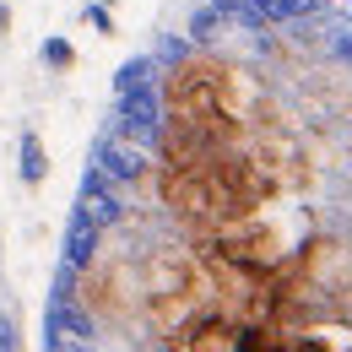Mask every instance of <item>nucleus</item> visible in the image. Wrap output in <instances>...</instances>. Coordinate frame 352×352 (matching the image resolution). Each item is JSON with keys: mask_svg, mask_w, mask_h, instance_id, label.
<instances>
[{"mask_svg": "<svg viewBox=\"0 0 352 352\" xmlns=\"http://www.w3.org/2000/svg\"><path fill=\"white\" fill-rule=\"evenodd\" d=\"M325 16L336 28H352V0H325Z\"/></svg>", "mask_w": 352, "mask_h": 352, "instance_id": "f8f14e48", "label": "nucleus"}, {"mask_svg": "<svg viewBox=\"0 0 352 352\" xmlns=\"http://www.w3.org/2000/svg\"><path fill=\"white\" fill-rule=\"evenodd\" d=\"M190 49H195L190 38H157V44H152V54H157V65L168 71V65H174V60H184Z\"/></svg>", "mask_w": 352, "mask_h": 352, "instance_id": "1a4fd4ad", "label": "nucleus"}, {"mask_svg": "<svg viewBox=\"0 0 352 352\" xmlns=\"http://www.w3.org/2000/svg\"><path fill=\"white\" fill-rule=\"evenodd\" d=\"M82 22H87L98 38H114V33H120V28H114V11H109V0H87V6H82Z\"/></svg>", "mask_w": 352, "mask_h": 352, "instance_id": "6e6552de", "label": "nucleus"}, {"mask_svg": "<svg viewBox=\"0 0 352 352\" xmlns=\"http://www.w3.org/2000/svg\"><path fill=\"white\" fill-rule=\"evenodd\" d=\"M49 146H44V135L33 131V125H22V135H16V179L28 184V190H44V179H49Z\"/></svg>", "mask_w": 352, "mask_h": 352, "instance_id": "20e7f679", "label": "nucleus"}, {"mask_svg": "<svg viewBox=\"0 0 352 352\" xmlns=\"http://www.w3.org/2000/svg\"><path fill=\"white\" fill-rule=\"evenodd\" d=\"M0 261H6V228H0Z\"/></svg>", "mask_w": 352, "mask_h": 352, "instance_id": "2eb2a0df", "label": "nucleus"}, {"mask_svg": "<svg viewBox=\"0 0 352 352\" xmlns=\"http://www.w3.org/2000/svg\"><path fill=\"white\" fill-rule=\"evenodd\" d=\"M82 352H87V347H82Z\"/></svg>", "mask_w": 352, "mask_h": 352, "instance_id": "dca6fc26", "label": "nucleus"}, {"mask_svg": "<svg viewBox=\"0 0 352 352\" xmlns=\"http://www.w3.org/2000/svg\"><path fill=\"white\" fill-rule=\"evenodd\" d=\"M157 76H163V65H157V54H152V49H146V54H131V60H120V71H114V92L157 87Z\"/></svg>", "mask_w": 352, "mask_h": 352, "instance_id": "39448f33", "label": "nucleus"}, {"mask_svg": "<svg viewBox=\"0 0 352 352\" xmlns=\"http://www.w3.org/2000/svg\"><path fill=\"white\" fill-rule=\"evenodd\" d=\"M109 131L157 152V135H163V92L157 87H135V92H114V109H109Z\"/></svg>", "mask_w": 352, "mask_h": 352, "instance_id": "f257e3e1", "label": "nucleus"}, {"mask_svg": "<svg viewBox=\"0 0 352 352\" xmlns=\"http://www.w3.org/2000/svg\"><path fill=\"white\" fill-rule=\"evenodd\" d=\"M331 60L352 65V28H331Z\"/></svg>", "mask_w": 352, "mask_h": 352, "instance_id": "9b49d317", "label": "nucleus"}, {"mask_svg": "<svg viewBox=\"0 0 352 352\" xmlns=\"http://www.w3.org/2000/svg\"><path fill=\"white\" fill-rule=\"evenodd\" d=\"M0 33H11V0H0Z\"/></svg>", "mask_w": 352, "mask_h": 352, "instance_id": "4468645a", "label": "nucleus"}, {"mask_svg": "<svg viewBox=\"0 0 352 352\" xmlns=\"http://www.w3.org/2000/svg\"><path fill=\"white\" fill-rule=\"evenodd\" d=\"M206 6H217V11L228 16V22H239V16L250 11V0H206Z\"/></svg>", "mask_w": 352, "mask_h": 352, "instance_id": "ddd939ff", "label": "nucleus"}, {"mask_svg": "<svg viewBox=\"0 0 352 352\" xmlns=\"http://www.w3.org/2000/svg\"><path fill=\"white\" fill-rule=\"evenodd\" d=\"M103 228L82 212V206H71V217H65V228H60V261L76 265V271H87L92 261H98V250H103Z\"/></svg>", "mask_w": 352, "mask_h": 352, "instance_id": "7ed1b4c3", "label": "nucleus"}, {"mask_svg": "<svg viewBox=\"0 0 352 352\" xmlns=\"http://www.w3.org/2000/svg\"><path fill=\"white\" fill-rule=\"evenodd\" d=\"M222 28H228V16H222L217 6H195L190 22H184V38H190L195 49H212L222 38Z\"/></svg>", "mask_w": 352, "mask_h": 352, "instance_id": "423d86ee", "label": "nucleus"}, {"mask_svg": "<svg viewBox=\"0 0 352 352\" xmlns=\"http://www.w3.org/2000/svg\"><path fill=\"white\" fill-rule=\"evenodd\" d=\"M92 163L114 179L120 190H125V184H152V179H157V152H146V146H135V141H125V135H114V131H103L98 141H92Z\"/></svg>", "mask_w": 352, "mask_h": 352, "instance_id": "f03ea898", "label": "nucleus"}, {"mask_svg": "<svg viewBox=\"0 0 352 352\" xmlns=\"http://www.w3.org/2000/svg\"><path fill=\"white\" fill-rule=\"evenodd\" d=\"M0 352H22V325L11 309H0Z\"/></svg>", "mask_w": 352, "mask_h": 352, "instance_id": "9d476101", "label": "nucleus"}, {"mask_svg": "<svg viewBox=\"0 0 352 352\" xmlns=\"http://www.w3.org/2000/svg\"><path fill=\"white\" fill-rule=\"evenodd\" d=\"M76 60H82V54H76V44H71L65 33H49L44 44H38V65H44L49 76H71Z\"/></svg>", "mask_w": 352, "mask_h": 352, "instance_id": "0eeeda50", "label": "nucleus"}]
</instances>
